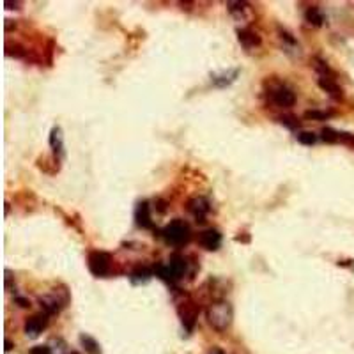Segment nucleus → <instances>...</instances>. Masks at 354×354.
<instances>
[{"label": "nucleus", "instance_id": "obj_14", "mask_svg": "<svg viewBox=\"0 0 354 354\" xmlns=\"http://www.w3.org/2000/svg\"><path fill=\"white\" fill-rule=\"evenodd\" d=\"M39 303H41V306L48 312V314H55V312H59L60 306H62L55 296H45V298L39 299Z\"/></svg>", "mask_w": 354, "mask_h": 354}, {"label": "nucleus", "instance_id": "obj_26", "mask_svg": "<svg viewBox=\"0 0 354 354\" xmlns=\"http://www.w3.org/2000/svg\"><path fill=\"white\" fill-rule=\"evenodd\" d=\"M73 354H75V352H73Z\"/></svg>", "mask_w": 354, "mask_h": 354}, {"label": "nucleus", "instance_id": "obj_19", "mask_svg": "<svg viewBox=\"0 0 354 354\" xmlns=\"http://www.w3.org/2000/svg\"><path fill=\"white\" fill-rule=\"evenodd\" d=\"M298 142L301 145H314L317 142V137H315L312 131H303L298 135Z\"/></svg>", "mask_w": 354, "mask_h": 354}, {"label": "nucleus", "instance_id": "obj_22", "mask_svg": "<svg viewBox=\"0 0 354 354\" xmlns=\"http://www.w3.org/2000/svg\"><path fill=\"white\" fill-rule=\"evenodd\" d=\"M340 142H345V144H354V135L340 131Z\"/></svg>", "mask_w": 354, "mask_h": 354}, {"label": "nucleus", "instance_id": "obj_3", "mask_svg": "<svg viewBox=\"0 0 354 354\" xmlns=\"http://www.w3.org/2000/svg\"><path fill=\"white\" fill-rule=\"evenodd\" d=\"M186 271V260L181 255H172L167 266H158V273L165 280H179Z\"/></svg>", "mask_w": 354, "mask_h": 354}, {"label": "nucleus", "instance_id": "obj_15", "mask_svg": "<svg viewBox=\"0 0 354 354\" xmlns=\"http://www.w3.org/2000/svg\"><path fill=\"white\" fill-rule=\"evenodd\" d=\"M80 342H82L83 349H85L88 354H101V347H99V344L91 337V335H82V337H80Z\"/></svg>", "mask_w": 354, "mask_h": 354}, {"label": "nucleus", "instance_id": "obj_17", "mask_svg": "<svg viewBox=\"0 0 354 354\" xmlns=\"http://www.w3.org/2000/svg\"><path fill=\"white\" fill-rule=\"evenodd\" d=\"M321 135H322V140L328 142V144H337V142H340V131H335L331 128H324L321 131Z\"/></svg>", "mask_w": 354, "mask_h": 354}, {"label": "nucleus", "instance_id": "obj_4", "mask_svg": "<svg viewBox=\"0 0 354 354\" xmlns=\"http://www.w3.org/2000/svg\"><path fill=\"white\" fill-rule=\"evenodd\" d=\"M110 255L106 252L88 253V269L94 276H105L110 271Z\"/></svg>", "mask_w": 354, "mask_h": 354}, {"label": "nucleus", "instance_id": "obj_11", "mask_svg": "<svg viewBox=\"0 0 354 354\" xmlns=\"http://www.w3.org/2000/svg\"><path fill=\"white\" fill-rule=\"evenodd\" d=\"M319 87L322 88V91H326L329 96H333V98L340 99L342 98V88L338 87V83L335 82V78H328V76H321L319 78Z\"/></svg>", "mask_w": 354, "mask_h": 354}, {"label": "nucleus", "instance_id": "obj_5", "mask_svg": "<svg viewBox=\"0 0 354 354\" xmlns=\"http://www.w3.org/2000/svg\"><path fill=\"white\" fill-rule=\"evenodd\" d=\"M271 99L275 105L282 106V108H291L296 103L294 92L287 87H278V88H275V91H271Z\"/></svg>", "mask_w": 354, "mask_h": 354}, {"label": "nucleus", "instance_id": "obj_8", "mask_svg": "<svg viewBox=\"0 0 354 354\" xmlns=\"http://www.w3.org/2000/svg\"><path fill=\"white\" fill-rule=\"evenodd\" d=\"M188 209L197 218V222H204V216L209 213V202L204 197H195L188 202Z\"/></svg>", "mask_w": 354, "mask_h": 354}, {"label": "nucleus", "instance_id": "obj_1", "mask_svg": "<svg viewBox=\"0 0 354 354\" xmlns=\"http://www.w3.org/2000/svg\"><path fill=\"white\" fill-rule=\"evenodd\" d=\"M206 317L209 326L214 331L222 333L232 324L234 319V308L229 301H216L213 305H209V308L206 310Z\"/></svg>", "mask_w": 354, "mask_h": 354}, {"label": "nucleus", "instance_id": "obj_24", "mask_svg": "<svg viewBox=\"0 0 354 354\" xmlns=\"http://www.w3.org/2000/svg\"><path fill=\"white\" fill-rule=\"evenodd\" d=\"M11 349H13V344H11L9 340L6 342V351H11Z\"/></svg>", "mask_w": 354, "mask_h": 354}, {"label": "nucleus", "instance_id": "obj_18", "mask_svg": "<svg viewBox=\"0 0 354 354\" xmlns=\"http://www.w3.org/2000/svg\"><path fill=\"white\" fill-rule=\"evenodd\" d=\"M331 112H321V110H308L305 112L306 119H314V121H326L328 117H331Z\"/></svg>", "mask_w": 354, "mask_h": 354}, {"label": "nucleus", "instance_id": "obj_23", "mask_svg": "<svg viewBox=\"0 0 354 354\" xmlns=\"http://www.w3.org/2000/svg\"><path fill=\"white\" fill-rule=\"evenodd\" d=\"M16 303H20V306H29L30 303L27 301V299H23V298H16Z\"/></svg>", "mask_w": 354, "mask_h": 354}, {"label": "nucleus", "instance_id": "obj_6", "mask_svg": "<svg viewBox=\"0 0 354 354\" xmlns=\"http://www.w3.org/2000/svg\"><path fill=\"white\" fill-rule=\"evenodd\" d=\"M198 243L202 245L206 250L214 252V250H218V248H220V245H222V234L218 232L216 229H207V230H204V232L200 234Z\"/></svg>", "mask_w": 354, "mask_h": 354}, {"label": "nucleus", "instance_id": "obj_7", "mask_svg": "<svg viewBox=\"0 0 354 354\" xmlns=\"http://www.w3.org/2000/svg\"><path fill=\"white\" fill-rule=\"evenodd\" d=\"M46 324H48L46 315H34V317H30L29 321L25 322V333L29 335L30 338H36L43 333Z\"/></svg>", "mask_w": 354, "mask_h": 354}, {"label": "nucleus", "instance_id": "obj_25", "mask_svg": "<svg viewBox=\"0 0 354 354\" xmlns=\"http://www.w3.org/2000/svg\"><path fill=\"white\" fill-rule=\"evenodd\" d=\"M209 354H223V352L220 351V349H214V351H211Z\"/></svg>", "mask_w": 354, "mask_h": 354}, {"label": "nucleus", "instance_id": "obj_16", "mask_svg": "<svg viewBox=\"0 0 354 354\" xmlns=\"http://www.w3.org/2000/svg\"><path fill=\"white\" fill-rule=\"evenodd\" d=\"M305 18H306V21H308L310 25H315V27H321L322 23H324V14L321 13V9H319V7H310V9L306 11Z\"/></svg>", "mask_w": 354, "mask_h": 354}, {"label": "nucleus", "instance_id": "obj_21", "mask_svg": "<svg viewBox=\"0 0 354 354\" xmlns=\"http://www.w3.org/2000/svg\"><path fill=\"white\" fill-rule=\"evenodd\" d=\"M149 276H151V273H149L147 269H138V271H135V273H133V280H137V278L149 280Z\"/></svg>", "mask_w": 354, "mask_h": 354}, {"label": "nucleus", "instance_id": "obj_13", "mask_svg": "<svg viewBox=\"0 0 354 354\" xmlns=\"http://www.w3.org/2000/svg\"><path fill=\"white\" fill-rule=\"evenodd\" d=\"M237 69H234V71L230 73H222V75H213V83L216 87H225V85H230V83L236 80L237 76Z\"/></svg>", "mask_w": 354, "mask_h": 354}, {"label": "nucleus", "instance_id": "obj_20", "mask_svg": "<svg viewBox=\"0 0 354 354\" xmlns=\"http://www.w3.org/2000/svg\"><path fill=\"white\" fill-rule=\"evenodd\" d=\"M30 354H52V349L48 345H36L30 349Z\"/></svg>", "mask_w": 354, "mask_h": 354}, {"label": "nucleus", "instance_id": "obj_9", "mask_svg": "<svg viewBox=\"0 0 354 354\" xmlns=\"http://www.w3.org/2000/svg\"><path fill=\"white\" fill-rule=\"evenodd\" d=\"M237 39H239V43L245 46L246 50H252L255 48V46H260V36H257L255 32H252V30L248 29H239L237 30Z\"/></svg>", "mask_w": 354, "mask_h": 354}, {"label": "nucleus", "instance_id": "obj_12", "mask_svg": "<svg viewBox=\"0 0 354 354\" xmlns=\"http://www.w3.org/2000/svg\"><path fill=\"white\" fill-rule=\"evenodd\" d=\"M50 147L53 149L55 154H60L64 149V138H62V129L60 128H53L52 133H50Z\"/></svg>", "mask_w": 354, "mask_h": 354}, {"label": "nucleus", "instance_id": "obj_10", "mask_svg": "<svg viewBox=\"0 0 354 354\" xmlns=\"http://www.w3.org/2000/svg\"><path fill=\"white\" fill-rule=\"evenodd\" d=\"M135 218H137V223L144 229H149L152 225L151 222V209H149V202H140L137 207V213H135Z\"/></svg>", "mask_w": 354, "mask_h": 354}, {"label": "nucleus", "instance_id": "obj_2", "mask_svg": "<svg viewBox=\"0 0 354 354\" xmlns=\"http://www.w3.org/2000/svg\"><path fill=\"white\" fill-rule=\"evenodd\" d=\"M163 236L170 245H184L190 239V227L183 220H174L163 229Z\"/></svg>", "mask_w": 354, "mask_h": 354}]
</instances>
